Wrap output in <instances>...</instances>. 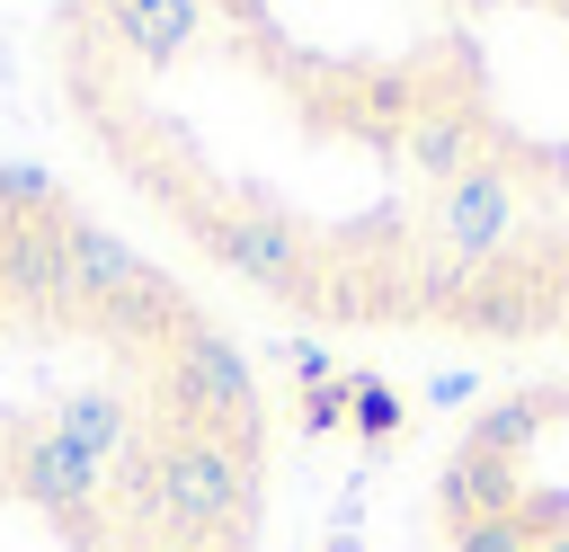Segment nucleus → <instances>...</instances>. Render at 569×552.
<instances>
[{
	"label": "nucleus",
	"instance_id": "0eeeda50",
	"mask_svg": "<svg viewBox=\"0 0 569 552\" xmlns=\"http://www.w3.org/2000/svg\"><path fill=\"white\" fill-rule=\"evenodd\" d=\"M107 36H116L142 71H160V62H178V53L204 36V0H107Z\"/></svg>",
	"mask_w": 569,
	"mask_h": 552
},
{
	"label": "nucleus",
	"instance_id": "f257e3e1",
	"mask_svg": "<svg viewBox=\"0 0 569 552\" xmlns=\"http://www.w3.org/2000/svg\"><path fill=\"white\" fill-rule=\"evenodd\" d=\"M196 231H204V249L240 285H258V294H311V240H302V223H284L267 205H222Z\"/></svg>",
	"mask_w": 569,
	"mask_h": 552
},
{
	"label": "nucleus",
	"instance_id": "9d476101",
	"mask_svg": "<svg viewBox=\"0 0 569 552\" xmlns=\"http://www.w3.org/2000/svg\"><path fill=\"white\" fill-rule=\"evenodd\" d=\"M409 160H418V178H427L436 196H445L462 169H480V160H471V125H462V116H427V107H418V125H409Z\"/></svg>",
	"mask_w": 569,
	"mask_h": 552
},
{
	"label": "nucleus",
	"instance_id": "423d86ee",
	"mask_svg": "<svg viewBox=\"0 0 569 552\" xmlns=\"http://www.w3.org/2000/svg\"><path fill=\"white\" fill-rule=\"evenodd\" d=\"M0 285L27 303H71L62 276V214H9L0 223Z\"/></svg>",
	"mask_w": 569,
	"mask_h": 552
},
{
	"label": "nucleus",
	"instance_id": "f03ea898",
	"mask_svg": "<svg viewBox=\"0 0 569 552\" xmlns=\"http://www.w3.org/2000/svg\"><path fill=\"white\" fill-rule=\"evenodd\" d=\"M516 178L507 169H462L436 205H427V231H436V249H453V258H471V267H489V258H507V240H516Z\"/></svg>",
	"mask_w": 569,
	"mask_h": 552
},
{
	"label": "nucleus",
	"instance_id": "a211bd4d",
	"mask_svg": "<svg viewBox=\"0 0 569 552\" xmlns=\"http://www.w3.org/2000/svg\"><path fill=\"white\" fill-rule=\"evenodd\" d=\"M320 552H365V543H356V525H338V534H329Z\"/></svg>",
	"mask_w": 569,
	"mask_h": 552
},
{
	"label": "nucleus",
	"instance_id": "f3484780",
	"mask_svg": "<svg viewBox=\"0 0 569 552\" xmlns=\"http://www.w3.org/2000/svg\"><path fill=\"white\" fill-rule=\"evenodd\" d=\"M471 392H480L471 374H427V401H436V410H453V401H471Z\"/></svg>",
	"mask_w": 569,
	"mask_h": 552
},
{
	"label": "nucleus",
	"instance_id": "9b49d317",
	"mask_svg": "<svg viewBox=\"0 0 569 552\" xmlns=\"http://www.w3.org/2000/svg\"><path fill=\"white\" fill-rule=\"evenodd\" d=\"M445 543H453V552H533L542 534H533V516H525V499H516V507H498V516L445 525Z\"/></svg>",
	"mask_w": 569,
	"mask_h": 552
},
{
	"label": "nucleus",
	"instance_id": "dca6fc26",
	"mask_svg": "<svg viewBox=\"0 0 569 552\" xmlns=\"http://www.w3.org/2000/svg\"><path fill=\"white\" fill-rule=\"evenodd\" d=\"M284 365H293V383H302V392H311V383H338V365H329V347H311V338H302V347H293Z\"/></svg>",
	"mask_w": 569,
	"mask_h": 552
},
{
	"label": "nucleus",
	"instance_id": "6e6552de",
	"mask_svg": "<svg viewBox=\"0 0 569 552\" xmlns=\"http://www.w3.org/2000/svg\"><path fill=\"white\" fill-rule=\"evenodd\" d=\"M53 436L80 445L89 463H133V454H142V427H133V401H124V392H71V401L53 410Z\"/></svg>",
	"mask_w": 569,
	"mask_h": 552
},
{
	"label": "nucleus",
	"instance_id": "412c9836",
	"mask_svg": "<svg viewBox=\"0 0 569 552\" xmlns=\"http://www.w3.org/2000/svg\"><path fill=\"white\" fill-rule=\"evenodd\" d=\"M169 552H222V543H169Z\"/></svg>",
	"mask_w": 569,
	"mask_h": 552
},
{
	"label": "nucleus",
	"instance_id": "39448f33",
	"mask_svg": "<svg viewBox=\"0 0 569 552\" xmlns=\"http://www.w3.org/2000/svg\"><path fill=\"white\" fill-rule=\"evenodd\" d=\"M62 276H71V303L80 312H116L151 267L107 231V223H80V214H62Z\"/></svg>",
	"mask_w": 569,
	"mask_h": 552
},
{
	"label": "nucleus",
	"instance_id": "4468645a",
	"mask_svg": "<svg viewBox=\"0 0 569 552\" xmlns=\"http://www.w3.org/2000/svg\"><path fill=\"white\" fill-rule=\"evenodd\" d=\"M0 214H62V196L36 160H0Z\"/></svg>",
	"mask_w": 569,
	"mask_h": 552
},
{
	"label": "nucleus",
	"instance_id": "20e7f679",
	"mask_svg": "<svg viewBox=\"0 0 569 552\" xmlns=\"http://www.w3.org/2000/svg\"><path fill=\"white\" fill-rule=\"evenodd\" d=\"M18 490L44 507V516H62V525H80V534H98V499H107V463H89L80 445H62L53 427H36V436H18Z\"/></svg>",
	"mask_w": 569,
	"mask_h": 552
},
{
	"label": "nucleus",
	"instance_id": "5701e85b",
	"mask_svg": "<svg viewBox=\"0 0 569 552\" xmlns=\"http://www.w3.org/2000/svg\"><path fill=\"white\" fill-rule=\"evenodd\" d=\"M560 258H569V240H560Z\"/></svg>",
	"mask_w": 569,
	"mask_h": 552
},
{
	"label": "nucleus",
	"instance_id": "ddd939ff",
	"mask_svg": "<svg viewBox=\"0 0 569 552\" xmlns=\"http://www.w3.org/2000/svg\"><path fill=\"white\" fill-rule=\"evenodd\" d=\"M533 410H542V401H507V410H489V418H480V427H471L462 445H471V454H498V463H507V454H516V445L533 436Z\"/></svg>",
	"mask_w": 569,
	"mask_h": 552
},
{
	"label": "nucleus",
	"instance_id": "1a4fd4ad",
	"mask_svg": "<svg viewBox=\"0 0 569 552\" xmlns=\"http://www.w3.org/2000/svg\"><path fill=\"white\" fill-rule=\"evenodd\" d=\"M525 490H516V472L498 463V454H453L445 463V481H436V507H445V525H471V516H498V507H516Z\"/></svg>",
	"mask_w": 569,
	"mask_h": 552
},
{
	"label": "nucleus",
	"instance_id": "6ab92c4d",
	"mask_svg": "<svg viewBox=\"0 0 569 552\" xmlns=\"http://www.w3.org/2000/svg\"><path fill=\"white\" fill-rule=\"evenodd\" d=\"M533 552H569V525H560V534H542V543H533Z\"/></svg>",
	"mask_w": 569,
	"mask_h": 552
},
{
	"label": "nucleus",
	"instance_id": "7ed1b4c3",
	"mask_svg": "<svg viewBox=\"0 0 569 552\" xmlns=\"http://www.w3.org/2000/svg\"><path fill=\"white\" fill-rule=\"evenodd\" d=\"M560 312H569L560 267H507V258H489L480 285L453 303V329H471V338H525V329H551Z\"/></svg>",
	"mask_w": 569,
	"mask_h": 552
},
{
	"label": "nucleus",
	"instance_id": "2eb2a0df",
	"mask_svg": "<svg viewBox=\"0 0 569 552\" xmlns=\"http://www.w3.org/2000/svg\"><path fill=\"white\" fill-rule=\"evenodd\" d=\"M347 392H356V365H347L338 383H311V392H302V436H329V427L347 418Z\"/></svg>",
	"mask_w": 569,
	"mask_h": 552
},
{
	"label": "nucleus",
	"instance_id": "f8f14e48",
	"mask_svg": "<svg viewBox=\"0 0 569 552\" xmlns=\"http://www.w3.org/2000/svg\"><path fill=\"white\" fill-rule=\"evenodd\" d=\"M347 410H356V436H365V445H391V436H400V392H391L382 374H356Z\"/></svg>",
	"mask_w": 569,
	"mask_h": 552
},
{
	"label": "nucleus",
	"instance_id": "4be33fe9",
	"mask_svg": "<svg viewBox=\"0 0 569 552\" xmlns=\"http://www.w3.org/2000/svg\"><path fill=\"white\" fill-rule=\"evenodd\" d=\"M471 9H498V0H471Z\"/></svg>",
	"mask_w": 569,
	"mask_h": 552
},
{
	"label": "nucleus",
	"instance_id": "aec40b11",
	"mask_svg": "<svg viewBox=\"0 0 569 552\" xmlns=\"http://www.w3.org/2000/svg\"><path fill=\"white\" fill-rule=\"evenodd\" d=\"M542 410H560V418H569V383H560V392H551V401H542Z\"/></svg>",
	"mask_w": 569,
	"mask_h": 552
}]
</instances>
